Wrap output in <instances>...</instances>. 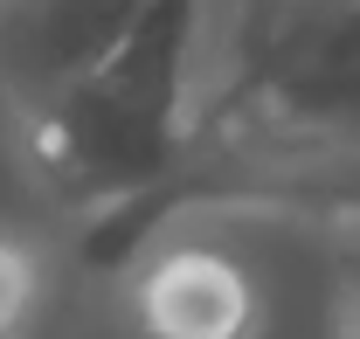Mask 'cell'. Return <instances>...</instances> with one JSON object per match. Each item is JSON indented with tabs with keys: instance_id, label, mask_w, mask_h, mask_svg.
<instances>
[{
	"instance_id": "cell-2",
	"label": "cell",
	"mask_w": 360,
	"mask_h": 339,
	"mask_svg": "<svg viewBox=\"0 0 360 339\" xmlns=\"http://www.w3.org/2000/svg\"><path fill=\"white\" fill-rule=\"evenodd\" d=\"M187 49L194 0H146L97 70L21 111L35 180L56 201L111 215L174 180L187 160Z\"/></svg>"
},
{
	"instance_id": "cell-4",
	"label": "cell",
	"mask_w": 360,
	"mask_h": 339,
	"mask_svg": "<svg viewBox=\"0 0 360 339\" xmlns=\"http://www.w3.org/2000/svg\"><path fill=\"white\" fill-rule=\"evenodd\" d=\"M132 319L146 339H250L257 284L222 250H167L146 263L132 291Z\"/></svg>"
},
{
	"instance_id": "cell-6",
	"label": "cell",
	"mask_w": 360,
	"mask_h": 339,
	"mask_svg": "<svg viewBox=\"0 0 360 339\" xmlns=\"http://www.w3.org/2000/svg\"><path fill=\"white\" fill-rule=\"evenodd\" d=\"M340 339H360V284L347 291V305H340Z\"/></svg>"
},
{
	"instance_id": "cell-5",
	"label": "cell",
	"mask_w": 360,
	"mask_h": 339,
	"mask_svg": "<svg viewBox=\"0 0 360 339\" xmlns=\"http://www.w3.org/2000/svg\"><path fill=\"white\" fill-rule=\"evenodd\" d=\"M42 312V263L21 243H0V339H21Z\"/></svg>"
},
{
	"instance_id": "cell-1",
	"label": "cell",
	"mask_w": 360,
	"mask_h": 339,
	"mask_svg": "<svg viewBox=\"0 0 360 339\" xmlns=\"http://www.w3.org/2000/svg\"><path fill=\"white\" fill-rule=\"evenodd\" d=\"M360 153V0H194L187 160Z\"/></svg>"
},
{
	"instance_id": "cell-3",
	"label": "cell",
	"mask_w": 360,
	"mask_h": 339,
	"mask_svg": "<svg viewBox=\"0 0 360 339\" xmlns=\"http://www.w3.org/2000/svg\"><path fill=\"white\" fill-rule=\"evenodd\" d=\"M146 0H0V90L14 111L56 97L125 42Z\"/></svg>"
}]
</instances>
